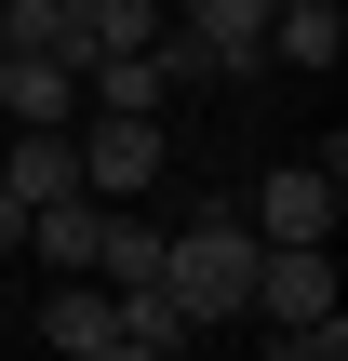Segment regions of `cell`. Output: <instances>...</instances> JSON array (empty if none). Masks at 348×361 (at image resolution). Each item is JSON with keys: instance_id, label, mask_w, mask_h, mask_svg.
Returning a JSON list of instances; mask_svg holds the SVG:
<instances>
[{"instance_id": "6da1fadb", "label": "cell", "mask_w": 348, "mask_h": 361, "mask_svg": "<svg viewBox=\"0 0 348 361\" xmlns=\"http://www.w3.org/2000/svg\"><path fill=\"white\" fill-rule=\"evenodd\" d=\"M161 295H174L201 335H228V322L255 308V228H241V214H215V201H201L188 228H161Z\"/></svg>"}, {"instance_id": "7a4b0ae2", "label": "cell", "mask_w": 348, "mask_h": 361, "mask_svg": "<svg viewBox=\"0 0 348 361\" xmlns=\"http://www.w3.org/2000/svg\"><path fill=\"white\" fill-rule=\"evenodd\" d=\"M335 214H348V161L322 147V161H268L255 174V241H335Z\"/></svg>"}, {"instance_id": "3957f363", "label": "cell", "mask_w": 348, "mask_h": 361, "mask_svg": "<svg viewBox=\"0 0 348 361\" xmlns=\"http://www.w3.org/2000/svg\"><path fill=\"white\" fill-rule=\"evenodd\" d=\"M67 147H80V201H148L161 188V121H67Z\"/></svg>"}, {"instance_id": "277c9868", "label": "cell", "mask_w": 348, "mask_h": 361, "mask_svg": "<svg viewBox=\"0 0 348 361\" xmlns=\"http://www.w3.org/2000/svg\"><path fill=\"white\" fill-rule=\"evenodd\" d=\"M241 322H268V335L335 322V255H322V241H255V308H241Z\"/></svg>"}, {"instance_id": "5b68a950", "label": "cell", "mask_w": 348, "mask_h": 361, "mask_svg": "<svg viewBox=\"0 0 348 361\" xmlns=\"http://www.w3.org/2000/svg\"><path fill=\"white\" fill-rule=\"evenodd\" d=\"M0 121H13V134H67V121H80V67H54V54H0Z\"/></svg>"}, {"instance_id": "8992f818", "label": "cell", "mask_w": 348, "mask_h": 361, "mask_svg": "<svg viewBox=\"0 0 348 361\" xmlns=\"http://www.w3.org/2000/svg\"><path fill=\"white\" fill-rule=\"evenodd\" d=\"M161 107H174L161 54H94L80 67V121H161Z\"/></svg>"}, {"instance_id": "52a82bcc", "label": "cell", "mask_w": 348, "mask_h": 361, "mask_svg": "<svg viewBox=\"0 0 348 361\" xmlns=\"http://www.w3.org/2000/svg\"><path fill=\"white\" fill-rule=\"evenodd\" d=\"M40 335L67 361H107L121 348V295H107V281H54V295H40Z\"/></svg>"}, {"instance_id": "ba28073f", "label": "cell", "mask_w": 348, "mask_h": 361, "mask_svg": "<svg viewBox=\"0 0 348 361\" xmlns=\"http://www.w3.org/2000/svg\"><path fill=\"white\" fill-rule=\"evenodd\" d=\"M67 188H80V147H67V134H13V147H0V201H13V214H40V201H67Z\"/></svg>"}, {"instance_id": "9c48e42d", "label": "cell", "mask_w": 348, "mask_h": 361, "mask_svg": "<svg viewBox=\"0 0 348 361\" xmlns=\"http://www.w3.org/2000/svg\"><path fill=\"white\" fill-rule=\"evenodd\" d=\"M255 40H268V54H295V67H335V54H348V13H335V0H268V27H255Z\"/></svg>"}, {"instance_id": "30bf717a", "label": "cell", "mask_w": 348, "mask_h": 361, "mask_svg": "<svg viewBox=\"0 0 348 361\" xmlns=\"http://www.w3.org/2000/svg\"><path fill=\"white\" fill-rule=\"evenodd\" d=\"M161 27H174V0H80V67L94 54H148Z\"/></svg>"}, {"instance_id": "8fae6325", "label": "cell", "mask_w": 348, "mask_h": 361, "mask_svg": "<svg viewBox=\"0 0 348 361\" xmlns=\"http://www.w3.org/2000/svg\"><path fill=\"white\" fill-rule=\"evenodd\" d=\"M268 361H348V322H295V335H268Z\"/></svg>"}, {"instance_id": "7c38bea8", "label": "cell", "mask_w": 348, "mask_h": 361, "mask_svg": "<svg viewBox=\"0 0 348 361\" xmlns=\"http://www.w3.org/2000/svg\"><path fill=\"white\" fill-rule=\"evenodd\" d=\"M174 13H188V27H241V40L268 27V0H174Z\"/></svg>"}, {"instance_id": "4fadbf2b", "label": "cell", "mask_w": 348, "mask_h": 361, "mask_svg": "<svg viewBox=\"0 0 348 361\" xmlns=\"http://www.w3.org/2000/svg\"><path fill=\"white\" fill-rule=\"evenodd\" d=\"M107 361H161V348H134V335H121V348H107Z\"/></svg>"}]
</instances>
